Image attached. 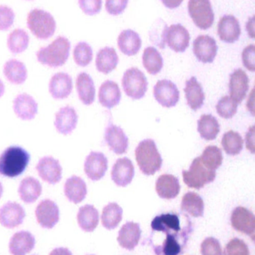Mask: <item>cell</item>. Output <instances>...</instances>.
<instances>
[{"instance_id": "6da1fadb", "label": "cell", "mask_w": 255, "mask_h": 255, "mask_svg": "<svg viewBox=\"0 0 255 255\" xmlns=\"http://www.w3.org/2000/svg\"><path fill=\"white\" fill-rule=\"evenodd\" d=\"M153 232L166 235L160 245L153 247L157 255H181L191 233V223L182 228L179 215L164 214L157 216L151 223Z\"/></svg>"}, {"instance_id": "7a4b0ae2", "label": "cell", "mask_w": 255, "mask_h": 255, "mask_svg": "<svg viewBox=\"0 0 255 255\" xmlns=\"http://www.w3.org/2000/svg\"><path fill=\"white\" fill-rule=\"evenodd\" d=\"M30 160L26 150L18 145L7 147L0 154V175L16 178L25 172Z\"/></svg>"}, {"instance_id": "3957f363", "label": "cell", "mask_w": 255, "mask_h": 255, "mask_svg": "<svg viewBox=\"0 0 255 255\" xmlns=\"http://www.w3.org/2000/svg\"><path fill=\"white\" fill-rule=\"evenodd\" d=\"M70 42L63 36H59L50 44L40 48L36 52L37 61L51 68L61 67L67 62L70 55Z\"/></svg>"}, {"instance_id": "277c9868", "label": "cell", "mask_w": 255, "mask_h": 255, "mask_svg": "<svg viewBox=\"0 0 255 255\" xmlns=\"http://www.w3.org/2000/svg\"><path fill=\"white\" fill-rule=\"evenodd\" d=\"M136 161L141 172L153 175L161 169L163 159L155 142L151 139L141 141L135 151Z\"/></svg>"}, {"instance_id": "5b68a950", "label": "cell", "mask_w": 255, "mask_h": 255, "mask_svg": "<svg viewBox=\"0 0 255 255\" xmlns=\"http://www.w3.org/2000/svg\"><path fill=\"white\" fill-rule=\"evenodd\" d=\"M27 26L39 40H47L55 34L56 22L49 12L35 8L27 16Z\"/></svg>"}, {"instance_id": "8992f818", "label": "cell", "mask_w": 255, "mask_h": 255, "mask_svg": "<svg viewBox=\"0 0 255 255\" xmlns=\"http://www.w3.org/2000/svg\"><path fill=\"white\" fill-rule=\"evenodd\" d=\"M182 175L184 183L189 187L200 190L216 179L217 172L206 167L202 163L201 157H198L193 160L189 170L183 171Z\"/></svg>"}, {"instance_id": "52a82bcc", "label": "cell", "mask_w": 255, "mask_h": 255, "mask_svg": "<svg viewBox=\"0 0 255 255\" xmlns=\"http://www.w3.org/2000/svg\"><path fill=\"white\" fill-rule=\"evenodd\" d=\"M148 80L139 69L132 67L126 70L122 78V87L127 97L133 100H141L148 91Z\"/></svg>"}, {"instance_id": "ba28073f", "label": "cell", "mask_w": 255, "mask_h": 255, "mask_svg": "<svg viewBox=\"0 0 255 255\" xmlns=\"http://www.w3.org/2000/svg\"><path fill=\"white\" fill-rule=\"evenodd\" d=\"M188 11L195 25L202 30L211 28L215 15L210 0H190Z\"/></svg>"}, {"instance_id": "9c48e42d", "label": "cell", "mask_w": 255, "mask_h": 255, "mask_svg": "<svg viewBox=\"0 0 255 255\" xmlns=\"http://www.w3.org/2000/svg\"><path fill=\"white\" fill-rule=\"evenodd\" d=\"M36 170L40 178L49 184H58L62 178V167L59 161L52 156H45L39 160Z\"/></svg>"}, {"instance_id": "30bf717a", "label": "cell", "mask_w": 255, "mask_h": 255, "mask_svg": "<svg viewBox=\"0 0 255 255\" xmlns=\"http://www.w3.org/2000/svg\"><path fill=\"white\" fill-rule=\"evenodd\" d=\"M154 96L159 104L165 108L175 107L180 100V92L175 84L169 80H160L154 88Z\"/></svg>"}, {"instance_id": "8fae6325", "label": "cell", "mask_w": 255, "mask_h": 255, "mask_svg": "<svg viewBox=\"0 0 255 255\" xmlns=\"http://www.w3.org/2000/svg\"><path fill=\"white\" fill-rule=\"evenodd\" d=\"M59 215L58 205L50 199L41 201L35 209L37 223L43 229H53L59 221Z\"/></svg>"}, {"instance_id": "7c38bea8", "label": "cell", "mask_w": 255, "mask_h": 255, "mask_svg": "<svg viewBox=\"0 0 255 255\" xmlns=\"http://www.w3.org/2000/svg\"><path fill=\"white\" fill-rule=\"evenodd\" d=\"M231 222L235 230L246 234L254 240L255 217L251 211L244 207H238L232 212Z\"/></svg>"}, {"instance_id": "4fadbf2b", "label": "cell", "mask_w": 255, "mask_h": 255, "mask_svg": "<svg viewBox=\"0 0 255 255\" xmlns=\"http://www.w3.org/2000/svg\"><path fill=\"white\" fill-rule=\"evenodd\" d=\"M218 52L215 39L209 35H200L193 42V52L197 59L204 64L214 62Z\"/></svg>"}, {"instance_id": "5bb4252c", "label": "cell", "mask_w": 255, "mask_h": 255, "mask_svg": "<svg viewBox=\"0 0 255 255\" xmlns=\"http://www.w3.org/2000/svg\"><path fill=\"white\" fill-rule=\"evenodd\" d=\"M108 169V160L106 156L98 151H91L84 163V172L89 179L99 181L103 178Z\"/></svg>"}, {"instance_id": "9a60e30c", "label": "cell", "mask_w": 255, "mask_h": 255, "mask_svg": "<svg viewBox=\"0 0 255 255\" xmlns=\"http://www.w3.org/2000/svg\"><path fill=\"white\" fill-rule=\"evenodd\" d=\"M25 217V210L16 202H7L0 208V224L7 229H14L20 226Z\"/></svg>"}, {"instance_id": "2e32d148", "label": "cell", "mask_w": 255, "mask_h": 255, "mask_svg": "<svg viewBox=\"0 0 255 255\" xmlns=\"http://www.w3.org/2000/svg\"><path fill=\"white\" fill-rule=\"evenodd\" d=\"M190 35L188 30L181 24H174L168 28L166 43L176 52H184L190 46Z\"/></svg>"}, {"instance_id": "e0dca14e", "label": "cell", "mask_w": 255, "mask_h": 255, "mask_svg": "<svg viewBox=\"0 0 255 255\" xmlns=\"http://www.w3.org/2000/svg\"><path fill=\"white\" fill-rule=\"evenodd\" d=\"M250 89V79L242 69H238L230 75L229 93L230 97L238 104L242 103Z\"/></svg>"}, {"instance_id": "ac0fdd59", "label": "cell", "mask_w": 255, "mask_h": 255, "mask_svg": "<svg viewBox=\"0 0 255 255\" xmlns=\"http://www.w3.org/2000/svg\"><path fill=\"white\" fill-rule=\"evenodd\" d=\"M73 91L71 76L60 72L52 76L49 82V92L52 98L57 100L67 98Z\"/></svg>"}, {"instance_id": "d6986e66", "label": "cell", "mask_w": 255, "mask_h": 255, "mask_svg": "<svg viewBox=\"0 0 255 255\" xmlns=\"http://www.w3.org/2000/svg\"><path fill=\"white\" fill-rule=\"evenodd\" d=\"M104 139L109 149L116 154L127 152L129 139L121 127L109 124L105 130Z\"/></svg>"}, {"instance_id": "ffe728a7", "label": "cell", "mask_w": 255, "mask_h": 255, "mask_svg": "<svg viewBox=\"0 0 255 255\" xmlns=\"http://www.w3.org/2000/svg\"><path fill=\"white\" fill-rule=\"evenodd\" d=\"M37 102L28 94H19L13 100V112L22 121H29L34 119L37 114Z\"/></svg>"}, {"instance_id": "44dd1931", "label": "cell", "mask_w": 255, "mask_h": 255, "mask_svg": "<svg viewBox=\"0 0 255 255\" xmlns=\"http://www.w3.org/2000/svg\"><path fill=\"white\" fill-rule=\"evenodd\" d=\"M77 123V113L73 107L64 106L55 114L54 126L61 134H70L76 128Z\"/></svg>"}, {"instance_id": "7402d4cb", "label": "cell", "mask_w": 255, "mask_h": 255, "mask_svg": "<svg viewBox=\"0 0 255 255\" xmlns=\"http://www.w3.org/2000/svg\"><path fill=\"white\" fill-rule=\"evenodd\" d=\"M220 40L228 43H233L239 40L241 28L239 20L233 15H225L220 19L217 27Z\"/></svg>"}, {"instance_id": "603a6c76", "label": "cell", "mask_w": 255, "mask_h": 255, "mask_svg": "<svg viewBox=\"0 0 255 255\" xmlns=\"http://www.w3.org/2000/svg\"><path fill=\"white\" fill-rule=\"evenodd\" d=\"M134 175L133 162L127 157L118 159L111 172L112 181L118 187H124L130 184L133 181Z\"/></svg>"}, {"instance_id": "cb8c5ba5", "label": "cell", "mask_w": 255, "mask_h": 255, "mask_svg": "<svg viewBox=\"0 0 255 255\" xmlns=\"http://www.w3.org/2000/svg\"><path fill=\"white\" fill-rule=\"evenodd\" d=\"M35 246V238L31 232L21 231L10 238L9 252L11 255H26Z\"/></svg>"}, {"instance_id": "d4e9b609", "label": "cell", "mask_w": 255, "mask_h": 255, "mask_svg": "<svg viewBox=\"0 0 255 255\" xmlns=\"http://www.w3.org/2000/svg\"><path fill=\"white\" fill-rule=\"evenodd\" d=\"M156 191L162 199H175L181 191L179 179L170 174L160 175L156 182Z\"/></svg>"}, {"instance_id": "484cf974", "label": "cell", "mask_w": 255, "mask_h": 255, "mask_svg": "<svg viewBox=\"0 0 255 255\" xmlns=\"http://www.w3.org/2000/svg\"><path fill=\"white\" fill-rule=\"evenodd\" d=\"M87 186L80 177L72 175L64 183V193L69 202L77 204L82 202L86 197Z\"/></svg>"}, {"instance_id": "4316f807", "label": "cell", "mask_w": 255, "mask_h": 255, "mask_svg": "<svg viewBox=\"0 0 255 255\" xmlns=\"http://www.w3.org/2000/svg\"><path fill=\"white\" fill-rule=\"evenodd\" d=\"M142 231L139 223L128 222L122 226L117 238L119 245L127 250H133L139 244Z\"/></svg>"}, {"instance_id": "83f0119b", "label": "cell", "mask_w": 255, "mask_h": 255, "mask_svg": "<svg viewBox=\"0 0 255 255\" xmlns=\"http://www.w3.org/2000/svg\"><path fill=\"white\" fill-rule=\"evenodd\" d=\"M99 102L103 107L112 109L121 101V92L117 83L107 80L103 82L99 89Z\"/></svg>"}, {"instance_id": "f1b7e54d", "label": "cell", "mask_w": 255, "mask_h": 255, "mask_svg": "<svg viewBox=\"0 0 255 255\" xmlns=\"http://www.w3.org/2000/svg\"><path fill=\"white\" fill-rule=\"evenodd\" d=\"M76 88L79 100L85 106L92 104L95 100V86L91 76L80 73L76 77Z\"/></svg>"}, {"instance_id": "f546056e", "label": "cell", "mask_w": 255, "mask_h": 255, "mask_svg": "<svg viewBox=\"0 0 255 255\" xmlns=\"http://www.w3.org/2000/svg\"><path fill=\"white\" fill-rule=\"evenodd\" d=\"M118 46L120 50L127 56L136 55L142 47L140 36L131 29L121 31L118 38Z\"/></svg>"}, {"instance_id": "4dcf8cb0", "label": "cell", "mask_w": 255, "mask_h": 255, "mask_svg": "<svg viewBox=\"0 0 255 255\" xmlns=\"http://www.w3.org/2000/svg\"><path fill=\"white\" fill-rule=\"evenodd\" d=\"M184 92L187 104L193 111L199 110L203 106L205 94L202 85L198 82L196 77L190 78L187 81Z\"/></svg>"}, {"instance_id": "1f68e13d", "label": "cell", "mask_w": 255, "mask_h": 255, "mask_svg": "<svg viewBox=\"0 0 255 255\" xmlns=\"http://www.w3.org/2000/svg\"><path fill=\"white\" fill-rule=\"evenodd\" d=\"M41 193L42 186L40 181L33 177L23 178L18 187L19 198L26 204L34 203L40 197Z\"/></svg>"}, {"instance_id": "d6a6232c", "label": "cell", "mask_w": 255, "mask_h": 255, "mask_svg": "<svg viewBox=\"0 0 255 255\" xmlns=\"http://www.w3.org/2000/svg\"><path fill=\"white\" fill-rule=\"evenodd\" d=\"M3 74L10 83L19 85H22L26 80L28 72L22 61L10 59L4 64Z\"/></svg>"}, {"instance_id": "836d02e7", "label": "cell", "mask_w": 255, "mask_h": 255, "mask_svg": "<svg viewBox=\"0 0 255 255\" xmlns=\"http://www.w3.org/2000/svg\"><path fill=\"white\" fill-rule=\"evenodd\" d=\"M119 58L114 48L105 47L100 49L96 57V67L100 73L109 74L118 65Z\"/></svg>"}, {"instance_id": "e575fe53", "label": "cell", "mask_w": 255, "mask_h": 255, "mask_svg": "<svg viewBox=\"0 0 255 255\" xmlns=\"http://www.w3.org/2000/svg\"><path fill=\"white\" fill-rule=\"evenodd\" d=\"M77 222L79 227L84 232H94L98 226V211L91 205L81 207L78 211Z\"/></svg>"}, {"instance_id": "d590c367", "label": "cell", "mask_w": 255, "mask_h": 255, "mask_svg": "<svg viewBox=\"0 0 255 255\" xmlns=\"http://www.w3.org/2000/svg\"><path fill=\"white\" fill-rule=\"evenodd\" d=\"M181 210L193 217H203L205 211L203 199L198 193L189 192L182 198Z\"/></svg>"}, {"instance_id": "8d00e7d4", "label": "cell", "mask_w": 255, "mask_h": 255, "mask_svg": "<svg viewBox=\"0 0 255 255\" xmlns=\"http://www.w3.org/2000/svg\"><path fill=\"white\" fill-rule=\"evenodd\" d=\"M198 131L206 140H214L220 131V126L215 117L203 115L198 121Z\"/></svg>"}, {"instance_id": "74e56055", "label": "cell", "mask_w": 255, "mask_h": 255, "mask_svg": "<svg viewBox=\"0 0 255 255\" xmlns=\"http://www.w3.org/2000/svg\"><path fill=\"white\" fill-rule=\"evenodd\" d=\"M29 44V36L25 30L16 28L9 34L7 46L11 53L19 54L25 52Z\"/></svg>"}, {"instance_id": "f35d334b", "label": "cell", "mask_w": 255, "mask_h": 255, "mask_svg": "<svg viewBox=\"0 0 255 255\" xmlns=\"http://www.w3.org/2000/svg\"><path fill=\"white\" fill-rule=\"evenodd\" d=\"M122 208L118 204L115 202L108 204L102 212V225L108 230L115 229L122 220Z\"/></svg>"}, {"instance_id": "ab89813d", "label": "cell", "mask_w": 255, "mask_h": 255, "mask_svg": "<svg viewBox=\"0 0 255 255\" xmlns=\"http://www.w3.org/2000/svg\"><path fill=\"white\" fill-rule=\"evenodd\" d=\"M144 67L151 75H157L163 67V58L156 48L148 46L142 55Z\"/></svg>"}, {"instance_id": "60d3db41", "label": "cell", "mask_w": 255, "mask_h": 255, "mask_svg": "<svg viewBox=\"0 0 255 255\" xmlns=\"http://www.w3.org/2000/svg\"><path fill=\"white\" fill-rule=\"evenodd\" d=\"M222 145L228 154L237 155L244 148V139L238 132L229 130L223 135Z\"/></svg>"}, {"instance_id": "b9f144b4", "label": "cell", "mask_w": 255, "mask_h": 255, "mask_svg": "<svg viewBox=\"0 0 255 255\" xmlns=\"http://www.w3.org/2000/svg\"><path fill=\"white\" fill-rule=\"evenodd\" d=\"M200 157L204 165L212 170H217L223 164V152L221 148L216 145L206 147Z\"/></svg>"}, {"instance_id": "7bdbcfd3", "label": "cell", "mask_w": 255, "mask_h": 255, "mask_svg": "<svg viewBox=\"0 0 255 255\" xmlns=\"http://www.w3.org/2000/svg\"><path fill=\"white\" fill-rule=\"evenodd\" d=\"M73 60L79 67H86L93 59V50L86 42H79L73 49Z\"/></svg>"}, {"instance_id": "ee69618b", "label": "cell", "mask_w": 255, "mask_h": 255, "mask_svg": "<svg viewBox=\"0 0 255 255\" xmlns=\"http://www.w3.org/2000/svg\"><path fill=\"white\" fill-rule=\"evenodd\" d=\"M238 104L230 97H223L217 105V114L224 119H231L238 112Z\"/></svg>"}, {"instance_id": "f6af8a7d", "label": "cell", "mask_w": 255, "mask_h": 255, "mask_svg": "<svg viewBox=\"0 0 255 255\" xmlns=\"http://www.w3.org/2000/svg\"><path fill=\"white\" fill-rule=\"evenodd\" d=\"M168 28V25L163 21L162 23L157 22L154 25V29H151L150 31L151 42L161 49H164L166 46V36Z\"/></svg>"}, {"instance_id": "bcb514c9", "label": "cell", "mask_w": 255, "mask_h": 255, "mask_svg": "<svg viewBox=\"0 0 255 255\" xmlns=\"http://www.w3.org/2000/svg\"><path fill=\"white\" fill-rule=\"evenodd\" d=\"M224 255H250L248 246L242 240L234 238L226 246Z\"/></svg>"}, {"instance_id": "7dc6e473", "label": "cell", "mask_w": 255, "mask_h": 255, "mask_svg": "<svg viewBox=\"0 0 255 255\" xmlns=\"http://www.w3.org/2000/svg\"><path fill=\"white\" fill-rule=\"evenodd\" d=\"M202 255H223L220 241L214 238H208L201 245Z\"/></svg>"}, {"instance_id": "c3c4849f", "label": "cell", "mask_w": 255, "mask_h": 255, "mask_svg": "<svg viewBox=\"0 0 255 255\" xmlns=\"http://www.w3.org/2000/svg\"><path fill=\"white\" fill-rule=\"evenodd\" d=\"M15 13L10 7L0 5V31H7L13 25Z\"/></svg>"}, {"instance_id": "681fc988", "label": "cell", "mask_w": 255, "mask_h": 255, "mask_svg": "<svg viewBox=\"0 0 255 255\" xmlns=\"http://www.w3.org/2000/svg\"><path fill=\"white\" fill-rule=\"evenodd\" d=\"M79 7L85 14L93 16L100 13L102 8V0H78Z\"/></svg>"}, {"instance_id": "f907efd6", "label": "cell", "mask_w": 255, "mask_h": 255, "mask_svg": "<svg viewBox=\"0 0 255 255\" xmlns=\"http://www.w3.org/2000/svg\"><path fill=\"white\" fill-rule=\"evenodd\" d=\"M255 45L251 44L246 47L242 52V61L244 67L251 72L255 71Z\"/></svg>"}, {"instance_id": "816d5d0a", "label": "cell", "mask_w": 255, "mask_h": 255, "mask_svg": "<svg viewBox=\"0 0 255 255\" xmlns=\"http://www.w3.org/2000/svg\"><path fill=\"white\" fill-rule=\"evenodd\" d=\"M128 0H106V10L109 14L117 16L125 10Z\"/></svg>"}, {"instance_id": "f5cc1de1", "label": "cell", "mask_w": 255, "mask_h": 255, "mask_svg": "<svg viewBox=\"0 0 255 255\" xmlns=\"http://www.w3.org/2000/svg\"><path fill=\"white\" fill-rule=\"evenodd\" d=\"M254 127H252L249 129V131L247 132V146L249 150L251 151L252 153L255 152L254 150V139H255V131Z\"/></svg>"}, {"instance_id": "db71d44e", "label": "cell", "mask_w": 255, "mask_h": 255, "mask_svg": "<svg viewBox=\"0 0 255 255\" xmlns=\"http://www.w3.org/2000/svg\"><path fill=\"white\" fill-rule=\"evenodd\" d=\"M165 6L169 9H175L179 7L184 0H161Z\"/></svg>"}, {"instance_id": "11a10c76", "label": "cell", "mask_w": 255, "mask_h": 255, "mask_svg": "<svg viewBox=\"0 0 255 255\" xmlns=\"http://www.w3.org/2000/svg\"><path fill=\"white\" fill-rule=\"evenodd\" d=\"M49 255H73V254L68 249L59 247V248H55V250H52Z\"/></svg>"}, {"instance_id": "9f6ffc18", "label": "cell", "mask_w": 255, "mask_h": 255, "mask_svg": "<svg viewBox=\"0 0 255 255\" xmlns=\"http://www.w3.org/2000/svg\"><path fill=\"white\" fill-rule=\"evenodd\" d=\"M254 17L255 16H253L251 19H249L247 24V31H248L249 35H250L252 38H254L255 37Z\"/></svg>"}, {"instance_id": "6f0895ef", "label": "cell", "mask_w": 255, "mask_h": 255, "mask_svg": "<svg viewBox=\"0 0 255 255\" xmlns=\"http://www.w3.org/2000/svg\"><path fill=\"white\" fill-rule=\"evenodd\" d=\"M4 91H5V87L2 81L0 79V98L4 95Z\"/></svg>"}, {"instance_id": "680465c9", "label": "cell", "mask_w": 255, "mask_h": 255, "mask_svg": "<svg viewBox=\"0 0 255 255\" xmlns=\"http://www.w3.org/2000/svg\"><path fill=\"white\" fill-rule=\"evenodd\" d=\"M3 194V186L2 184L0 182V199H1V196H2Z\"/></svg>"}, {"instance_id": "91938a15", "label": "cell", "mask_w": 255, "mask_h": 255, "mask_svg": "<svg viewBox=\"0 0 255 255\" xmlns=\"http://www.w3.org/2000/svg\"><path fill=\"white\" fill-rule=\"evenodd\" d=\"M27 1H31V0H27Z\"/></svg>"}, {"instance_id": "94428289", "label": "cell", "mask_w": 255, "mask_h": 255, "mask_svg": "<svg viewBox=\"0 0 255 255\" xmlns=\"http://www.w3.org/2000/svg\"></svg>"}, {"instance_id": "6125c7cd", "label": "cell", "mask_w": 255, "mask_h": 255, "mask_svg": "<svg viewBox=\"0 0 255 255\" xmlns=\"http://www.w3.org/2000/svg\"></svg>"}]
</instances>
